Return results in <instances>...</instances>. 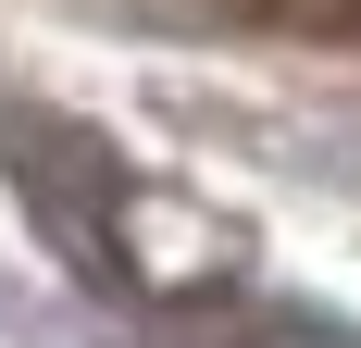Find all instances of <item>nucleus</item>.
<instances>
[{"label":"nucleus","mask_w":361,"mask_h":348,"mask_svg":"<svg viewBox=\"0 0 361 348\" xmlns=\"http://www.w3.org/2000/svg\"><path fill=\"white\" fill-rule=\"evenodd\" d=\"M0 162H13L25 211L50 224V249H63L75 274H125V249H112V199H125V174H112V149L87 137V125L13 100V112H0Z\"/></svg>","instance_id":"nucleus-1"}]
</instances>
